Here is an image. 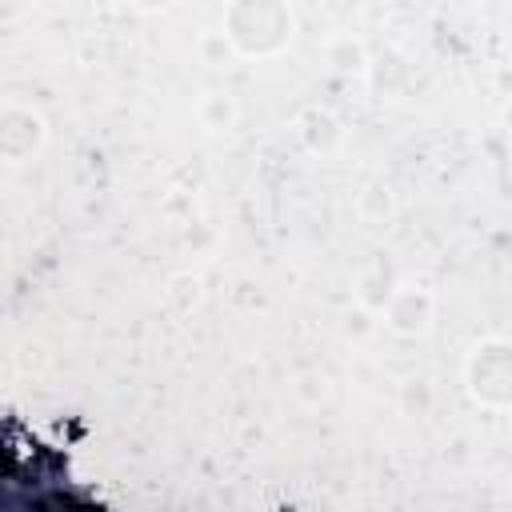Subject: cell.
Segmentation results:
<instances>
[{
  "instance_id": "obj_3",
  "label": "cell",
  "mask_w": 512,
  "mask_h": 512,
  "mask_svg": "<svg viewBox=\"0 0 512 512\" xmlns=\"http://www.w3.org/2000/svg\"><path fill=\"white\" fill-rule=\"evenodd\" d=\"M428 312H432V304H428L424 292H400V296L388 304V324H392L396 332H420V328L428 324Z\"/></svg>"
},
{
  "instance_id": "obj_1",
  "label": "cell",
  "mask_w": 512,
  "mask_h": 512,
  "mask_svg": "<svg viewBox=\"0 0 512 512\" xmlns=\"http://www.w3.org/2000/svg\"><path fill=\"white\" fill-rule=\"evenodd\" d=\"M468 380L484 404L504 408L512 400V352H508V344H484L468 364Z\"/></svg>"
},
{
  "instance_id": "obj_2",
  "label": "cell",
  "mask_w": 512,
  "mask_h": 512,
  "mask_svg": "<svg viewBox=\"0 0 512 512\" xmlns=\"http://www.w3.org/2000/svg\"><path fill=\"white\" fill-rule=\"evenodd\" d=\"M240 20H232V36L244 44L248 40V48H268V44H276L280 40V32L288 28V16H284V8H276V4H240V8H232Z\"/></svg>"
}]
</instances>
